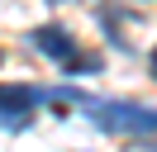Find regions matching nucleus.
Instances as JSON below:
<instances>
[{
  "instance_id": "nucleus-1",
  "label": "nucleus",
  "mask_w": 157,
  "mask_h": 152,
  "mask_svg": "<svg viewBox=\"0 0 157 152\" xmlns=\"http://www.w3.org/2000/svg\"><path fill=\"white\" fill-rule=\"evenodd\" d=\"M86 119L100 133H119V138H157V104H138V100H90Z\"/></svg>"
},
{
  "instance_id": "nucleus-2",
  "label": "nucleus",
  "mask_w": 157,
  "mask_h": 152,
  "mask_svg": "<svg viewBox=\"0 0 157 152\" xmlns=\"http://www.w3.org/2000/svg\"><path fill=\"white\" fill-rule=\"evenodd\" d=\"M29 43L38 48L43 57H52V62L62 66V71H100V57H81V43L71 38V28L67 24H38L29 33Z\"/></svg>"
},
{
  "instance_id": "nucleus-3",
  "label": "nucleus",
  "mask_w": 157,
  "mask_h": 152,
  "mask_svg": "<svg viewBox=\"0 0 157 152\" xmlns=\"http://www.w3.org/2000/svg\"><path fill=\"white\" fill-rule=\"evenodd\" d=\"M43 104V90L33 86H14V81H0V128H29L33 109Z\"/></svg>"
},
{
  "instance_id": "nucleus-4",
  "label": "nucleus",
  "mask_w": 157,
  "mask_h": 152,
  "mask_svg": "<svg viewBox=\"0 0 157 152\" xmlns=\"http://www.w3.org/2000/svg\"><path fill=\"white\" fill-rule=\"evenodd\" d=\"M124 152H157V142H147V138H133V142H128Z\"/></svg>"
},
{
  "instance_id": "nucleus-5",
  "label": "nucleus",
  "mask_w": 157,
  "mask_h": 152,
  "mask_svg": "<svg viewBox=\"0 0 157 152\" xmlns=\"http://www.w3.org/2000/svg\"><path fill=\"white\" fill-rule=\"evenodd\" d=\"M152 76H157V52H152Z\"/></svg>"
},
{
  "instance_id": "nucleus-6",
  "label": "nucleus",
  "mask_w": 157,
  "mask_h": 152,
  "mask_svg": "<svg viewBox=\"0 0 157 152\" xmlns=\"http://www.w3.org/2000/svg\"><path fill=\"white\" fill-rule=\"evenodd\" d=\"M0 62H5V52H0Z\"/></svg>"
}]
</instances>
